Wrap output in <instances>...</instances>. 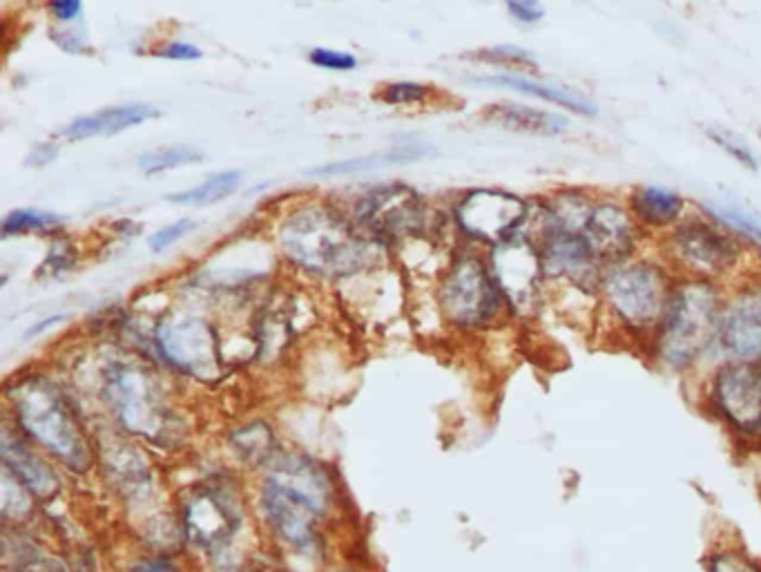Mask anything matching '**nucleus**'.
I'll use <instances>...</instances> for the list:
<instances>
[{
	"label": "nucleus",
	"mask_w": 761,
	"mask_h": 572,
	"mask_svg": "<svg viewBox=\"0 0 761 572\" xmlns=\"http://www.w3.org/2000/svg\"><path fill=\"white\" fill-rule=\"evenodd\" d=\"M726 289L715 282L677 278L643 356L663 374L699 378L717 365V333Z\"/></svg>",
	"instance_id": "nucleus-1"
},
{
	"label": "nucleus",
	"mask_w": 761,
	"mask_h": 572,
	"mask_svg": "<svg viewBox=\"0 0 761 572\" xmlns=\"http://www.w3.org/2000/svg\"><path fill=\"white\" fill-rule=\"evenodd\" d=\"M674 282L677 275L654 242L630 260L605 266L599 280V331L643 354Z\"/></svg>",
	"instance_id": "nucleus-2"
},
{
	"label": "nucleus",
	"mask_w": 761,
	"mask_h": 572,
	"mask_svg": "<svg viewBox=\"0 0 761 572\" xmlns=\"http://www.w3.org/2000/svg\"><path fill=\"white\" fill-rule=\"evenodd\" d=\"M654 246L677 278L715 282L724 289L761 269L755 244L703 211H692Z\"/></svg>",
	"instance_id": "nucleus-3"
},
{
	"label": "nucleus",
	"mask_w": 761,
	"mask_h": 572,
	"mask_svg": "<svg viewBox=\"0 0 761 572\" xmlns=\"http://www.w3.org/2000/svg\"><path fill=\"white\" fill-rule=\"evenodd\" d=\"M329 501V483L315 463L293 456L266 476L262 510L279 541L293 550H311L317 543V519Z\"/></svg>",
	"instance_id": "nucleus-4"
},
{
	"label": "nucleus",
	"mask_w": 761,
	"mask_h": 572,
	"mask_svg": "<svg viewBox=\"0 0 761 572\" xmlns=\"http://www.w3.org/2000/svg\"><path fill=\"white\" fill-rule=\"evenodd\" d=\"M279 242L295 264L324 275L358 271L369 262L371 253L342 217L324 208H302L293 213L282 224Z\"/></svg>",
	"instance_id": "nucleus-5"
},
{
	"label": "nucleus",
	"mask_w": 761,
	"mask_h": 572,
	"mask_svg": "<svg viewBox=\"0 0 761 572\" xmlns=\"http://www.w3.org/2000/svg\"><path fill=\"white\" fill-rule=\"evenodd\" d=\"M697 385L703 412L739 445L755 450L761 443V360H719Z\"/></svg>",
	"instance_id": "nucleus-6"
},
{
	"label": "nucleus",
	"mask_w": 761,
	"mask_h": 572,
	"mask_svg": "<svg viewBox=\"0 0 761 572\" xmlns=\"http://www.w3.org/2000/svg\"><path fill=\"white\" fill-rule=\"evenodd\" d=\"M16 418L45 450L59 456L74 470H83L90 461L88 445L79 425L67 409L61 394L43 378H27L12 392Z\"/></svg>",
	"instance_id": "nucleus-7"
},
{
	"label": "nucleus",
	"mask_w": 761,
	"mask_h": 572,
	"mask_svg": "<svg viewBox=\"0 0 761 572\" xmlns=\"http://www.w3.org/2000/svg\"><path fill=\"white\" fill-rule=\"evenodd\" d=\"M440 307L460 329H485L512 316L487 257L476 251L460 253L449 264L440 286Z\"/></svg>",
	"instance_id": "nucleus-8"
},
{
	"label": "nucleus",
	"mask_w": 761,
	"mask_h": 572,
	"mask_svg": "<svg viewBox=\"0 0 761 572\" xmlns=\"http://www.w3.org/2000/svg\"><path fill=\"white\" fill-rule=\"evenodd\" d=\"M487 262L500 293L505 295L509 313L523 320L541 316L545 304H549V284L532 237L516 235L491 246Z\"/></svg>",
	"instance_id": "nucleus-9"
},
{
	"label": "nucleus",
	"mask_w": 761,
	"mask_h": 572,
	"mask_svg": "<svg viewBox=\"0 0 761 572\" xmlns=\"http://www.w3.org/2000/svg\"><path fill=\"white\" fill-rule=\"evenodd\" d=\"M534 202L505 190L478 188L462 195L456 222L469 240L496 246L516 235H529Z\"/></svg>",
	"instance_id": "nucleus-10"
},
{
	"label": "nucleus",
	"mask_w": 761,
	"mask_h": 572,
	"mask_svg": "<svg viewBox=\"0 0 761 572\" xmlns=\"http://www.w3.org/2000/svg\"><path fill=\"white\" fill-rule=\"evenodd\" d=\"M105 398L128 432L157 438L166 427V409L154 380L130 362H110L105 369Z\"/></svg>",
	"instance_id": "nucleus-11"
},
{
	"label": "nucleus",
	"mask_w": 761,
	"mask_h": 572,
	"mask_svg": "<svg viewBox=\"0 0 761 572\" xmlns=\"http://www.w3.org/2000/svg\"><path fill=\"white\" fill-rule=\"evenodd\" d=\"M532 240L541 253L549 293L581 291L599 295V280L605 266L583 233L549 228L536 233Z\"/></svg>",
	"instance_id": "nucleus-12"
},
{
	"label": "nucleus",
	"mask_w": 761,
	"mask_h": 572,
	"mask_svg": "<svg viewBox=\"0 0 761 572\" xmlns=\"http://www.w3.org/2000/svg\"><path fill=\"white\" fill-rule=\"evenodd\" d=\"M719 360H761V269L726 289L717 333Z\"/></svg>",
	"instance_id": "nucleus-13"
},
{
	"label": "nucleus",
	"mask_w": 761,
	"mask_h": 572,
	"mask_svg": "<svg viewBox=\"0 0 761 572\" xmlns=\"http://www.w3.org/2000/svg\"><path fill=\"white\" fill-rule=\"evenodd\" d=\"M581 233L603 266L630 260L652 244L650 237L641 231L637 219L632 217L625 199L601 193L596 197Z\"/></svg>",
	"instance_id": "nucleus-14"
},
{
	"label": "nucleus",
	"mask_w": 761,
	"mask_h": 572,
	"mask_svg": "<svg viewBox=\"0 0 761 572\" xmlns=\"http://www.w3.org/2000/svg\"><path fill=\"white\" fill-rule=\"evenodd\" d=\"M157 342L163 356L190 376L213 378L219 371L215 329L204 320L172 318L161 322Z\"/></svg>",
	"instance_id": "nucleus-15"
},
{
	"label": "nucleus",
	"mask_w": 761,
	"mask_h": 572,
	"mask_svg": "<svg viewBox=\"0 0 761 572\" xmlns=\"http://www.w3.org/2000/svg\"><path fill=\"white\" fill-rule=\"evenodd\" d=\"M355 219L373 235H409L422 226V206L409 188H382L362 199L355 208Z\"/></svg>",
	"instance_id": "nucleus-16"
},
{
	"label": "nucleus",
	"mask_w": 761,
	"mask_h": 572,
	"mask_svg": "<svg viewBox=\"0 0 761 572\" xmlns=\"http://www.w3.org/2000/svg\"><path fill=\"white\" fill-rule=\"evenodd\" d=\"M623 199L628 204L632 217L641 226V231L652 242H657L659 237L670 233L674 226H679L692 213L688 199L666 186H634Z\"/></svg>",
	"instance_id": "nucleus-17"
},
{
	"label": "nucleus",
	"mask_w": 761,
	"mask_h": 572,
	"mask_svg": "<svg viewBox=\"0 0 761 572\" xmlns=\"http://www.w3.org/2000/svg\"><path fill=\"white\" fill-rule=\"evenodd\" d=\"M186 535L201 548H219L237 528V517L230 505L217 492L201 490L186 503L183 510Z\"/></svg>",
	"instance_id": "nucleus-18"
},
{
	"label": "nucleus",
	"mask_w": 761,
	"mask_h": 572,
	"mask_svg": "<svg viewBox=\"0 0 761 572\" xmlns=\"http://www.w3.org/2000/svg\"><path fill=\"white\" fill-rule=\"evenodd\" d=\"M474 81L527 94V97L552 103V106L570 110L574 114H581V117H596V114H599V106H596V103L587 97V94H583L581 90L567 88V85L543 83V81L529 79V76H525V74H509V72L507 74H496V76H483V79H474Z\"/></svg>",
	"instance_id": "nucleus-19"
},
{
	"label": "nucleus",
	"mask_w": 761,
	"mask_h": 572,
	"mask_svg": "<svg viewBox=\"0 0 761 572\" xmlns=\"http://www.w3.org/2000/svg\"><path fill=\"white\" fill-rule=\"evenodd\" d=\"M154 117H159V110L146 106V103H128V106L103 108L99 112L85 114V117L74 119L72 123L59 132L67 141H83L92 137H112L119 132L146 123Z\"/></svg>",
	"instance_id": "nucleus-20"
},
{
	"label": "nucleus",
	"mask_w": 761,
	"mask_h": 572,
	"mask_svg": "<svg viewBox=\"0 0 761 572\" xmlns=\"http://www.w3.org/2000/svg\"><path fill=\"white\" fill-rule=\"evenodd\" d=\"M483 119L491 126L503 130L523 132V135H538V137H556L570 130V119L565 114L552 110H541L523 103H494L483 110Z\"/></svg>",
	"instance_id": "nucleus-21"
},
{
	"label": "nucleus",
	"mask_w": 761,
	"mask_h": 572,
	"mask_svg": "<svg viewBox=\"0 0 761 572\" xmlns=\"http://www.w3.org/2000/svg\"><path fill=\"white\" fill-rule=\"evenodd\" d=\"M3 461L7 470L32 492V497L47 501L59 492V476L52 467L38 459L21 438L9 432H3Z\"/></svg>",
	"instance_id": "nucleus-22"
},
{
	"label": "nucleus",
	"mask_w": 761,
	"mask_h": 572,
	"mask_svg": "<svg viewBox=\"0 0 761 572\" xmlns=\"http://www.w3.org/2000/svg\"><path fill=\"white\" fill-rule=\"evenodd\" d=\"M427 155H431V148L422 146V143H400V146L382 150V152H378V155H366V157L346 159V161H331V164H326V166L308 168L306 175H311V177L353 175V173H364V170H373V168L409 164V161H418Z\"/></svg>",
	"instance_id": "nucleus-23"
},
{
	"label": "nucleus",
	"mask_w": 761,
	"mask_h": 572,
	"mask_svg": "<svg viewBox=\"0 0 761 572\" xmlns=\"http://www.w3.org/2000/svg\"><path fill=\"white\" fill-rule=\"evenodd\" d=\"M244 175L239 170H221L217 175H210L199 186L183 190V193L170 195L168 202L181 204V206H210L217 204L221 199L235 195L239 186H242Z\"/></svg>",
	"instance_id": "nucleus-24"
},
{
	"label": "nucleus",
	"mask_w": 761,
	"mask_h": 572,
	"mask_svg": "<svg viewBox=\"0 0 761 572\" xmlns=\"http://www.w3.org/2000/svg\"><path fill=\"white\" fill-rule=\"evenodd\" d=\"M703 572H761V559L737 541H719L703 557Z\"/></svg>",
	"instance_id": "nucleus-25"
},
{
	"label": "nucleus",
	"mask_w": 761,
	"mask_h": 572,
	"mask_svg": "<svg viewBox=\"0 0 761 572\" xmlns=\"http://www.w3.org/2000/svg\"><path fill=\"white\" fill-rule=\"evenodd\" d=\"M703 213H708L710 217H715L717 222L726 224L732 231L739 233L741 237H746L750 244L761 246V217L746 211L744 206L737 204H708L706 208H701Z\"/></svg>",
	"instance_id": "nucleus-26"
},
{
	"label": "nucleus",
	"mask_w": 761,
	"mask_h": 572,
	"mask_svg": "<svg viewBox=\"0 0 761 572\" xmlns=\"http://www.w3.org/2000/svg\"><path fill=\"white\" fill-rule=\"evenodd\" d=\"M230 441H233V450L239 454V459H244L250 465L264 463L273 450L271 427H266L264 423H255L239 429Z\"/></svg>",
	"instance_id": "nucleus-27"
},
{
	"label": "nucleus",
	"mask_w": 761,
	"mask_h": 572,
	"mask_svg": "<svg viewBox=\"0 0 761 572\" xmlns=\"http://www.w3.org/2000/svg\"><path fill=\"white\" fill-rule=\"evenodd\" d=\"M469 59L480 61V63L496 65V68L514 70V74H518V72H536L538 70V61L534 59V54L523 50V47H518V45L483 47V50L471 52Z\"/></svg>",
	"instance_id": "nucleus-28"
},
{
	"label": "nucleus",
	"mask_w": 761,
	"mask_h": 572,
	"mask_svg": "<svg viewBox=\"0 0 761 572\" xmlns=\"http://www.w3.org/2000/svg\"><path fill=\"white\" fill-rule=\"evenodd\" d=\"M703 132H706V137L715 143L717 148H721L728 157L735 159L739 166L748 168L750 173H757L759 166H761L759 157H757V152L750 148V143L744 137L737 135V132L724 128V126H710Z\"/></svg>",
	"instance_id": "nucleus-29"
},
{
	"label": "nucleus",
	"mask_w": 761,
	"mask_h": 572,
	"mask_svg": "<svg viewBox=\"0 0 761 572\" xmlns=\"http://www.w3.org/2000/svg\"><path fill=\"white\" fill-rule=\"evenodd\" d=\"M201 157L204 155H201V152L195 148L175 146V148L146 152V155H141L137 159V166L146 175H157V173H166V170H172V168L195 164V161H201Z\"/></svg>",
	"instance_id": "nucleus-30"
},
{
	"label": "nucleus",
	"mask_w": 761,
	"mask_h": 572,
	"mask_svg": "<svg viewBox=\"0 0 761 572\" xmlns=\"http://www.w3.org/2000/svg\"><path fill=\"white\" fill-rule=\"evenodd\" d=\"M61 224V217L54 213L32 211V208H21V211H12L3 219V235H25V233H41L47 228H54Z\"/></svg>",
	"instance_id": "nucleus-31"
},
{
	"label": "nucleus",
	"mask_w": 761,
	"mask_h": 572,
	"mask_svg": "<svg viewBox=\"0 0 761 572\" xmlns=\"http://www.w3.org/2000/svg\"><path fill=\"white\" fill-rule=\"evenodd\" d=\"M30 490L16 479V476L5 467V483H3V514L16 519H23L27 512L32 510L30 503Z\"/></svg>",
	"instance_id": "nucleus-32"
},
{
	"label": "nucleus",
	"mask_w": 761,
	"mask_h": 572,
	"mask_svg": "<svg viewBox=\"0 0 761 572\" xmlns=\"http://www.w3.org/2000/svg\"><path fill=\"white\" fill-rule=\"evenodd\" d=\"M110 463H112L110 467L114 470L117 481L123 483L128 492L139 490L141 483L146 481V463L139 459V454L125 450L114 456Z\"/></svg>",
	"instance_id": "nucleus-33"
},
{
	"label": "nucleus",
	"mask_w": 761,
	"mask_h": 572,
	"mask_svg": "<svg viewBox=\"0 0 761 572\" xmlns=\"http://www.w3.org/2000/svg\"><path fill=\"white\" fill-rule=\"evenodd\" d=\"M429 92L431 90L422 83H411V81L389 83L387 88L380 90V101L387 103V106H418V103H422L429 97Z\"/></svg>",
	"instance_id": "nucleus-34"
},
{
	"label": "nucleus",
	"mask_w": 761,
	"mask_h": 572,
	"mask_svg": "<svg viewBox=\"0 0 761 572\" xmlns=\"http://www.w3.org/2000/svg\"><path fill=\"white\" fill-rule=\"evenodd\" d=\"M308 61H311L315 68L331 72H351L358 68V59H355L353 54L329 50V47H315V50L308 54Z\"/></svg>",
	"instance_id": "nucleus-35"
},
{
	"label": "nucleus",
	"mask_w": 761,
	"mask_h": 572,
	"mask_svg": "<svg viewBox=\"0 0 761 572\" xmlns=\"http://www.w3.org/2000/svg\"><path fill=\"white\" fill-rule=\"evenodd\" d=\"M509 16L520 25H536L545 18V7L541 0H505Z\"/></svg>",
	"instance_id": "nucleus-36"
},
{
	"label": "nucleus",
	"mask_w": 761,
	"mask_h": 572,
	"mask_svg": "<svg viewBox=\"0 0 761 572\" xmlns=\"http://www.w3.org/2000/svg\"><path fill=\"white\" fill-rule=\"evenodd\" d=\"M190 228H192V222H190V219H179V222L170 224V226H166V228H161L159 233H154V235L150 237V249H152L154 253L166 251L168 246H172L177 240H181V237L186 235V233L190 231Z\"/></svg>",
	"instance_id": "nucleus-37"
},
{
	"label": "nucleus",
	"mask_w": 761,
	"mask_h": 572,
	"mask_svg": "<svg viewBox=\"0 0 761 572\" xmlns=\"http://www.w3.org/2000/svg\"><path fill=\"white\" fill-rule=\"evenodd\" d=\"M16 572H65V568L59 564V561L47 559L41 555H32L30 557H21L18 559Z\"/></svg>",
	"instance_id": "nucleus-38"
},
{
	"label": "nucleus",
	"mask_w": 761,
	"mask_h": 572,
	"mask_svg": "<svg viewBox=\"0 0 761 572\" xmlns=\"http://www.w3.org/2000/svg\"><path fill=\"white\" fill-rule=\"evenodd\" d=\"M157 56H161V59H168V61H197V59H201V50L195 45H188V43H170L166 47H161Z\"/></svg>",
	"instance_id": "nucleus-39"
},
{
	"label": "nucleus",
	"mask_w": 761,
	"mask_h": 572,
	"mask_svg": "<svg viewBox=\"0 0 761 572\" xmlns=\"http://www.w3.org/2000/svg\"><path fill=\"white\" fill-rule=\"evenodd\" d=\"M83 0H50V12L61 23H72L81 16Z\"/></svg>",
	"instance_id": "nucleus-40"
},
{
	"label": "nucleus",
	"mask_w": 761,
	"mask_h": 572,
	"mask_svg": "<svg viewBox=\"0 0 761 572\" xmlns=\"http://www.w3.org/2000/svg\"><path fill=\"white\" fill-rule=\"evenodd\" d=\"M132 572H179V568L168 559H150L143 561Z\"/></svg>",
	"instance_id": "nucleus-41"
},
{
	"label": "nucleus",
	"mask_w": 761,
	"mask_h": 572,
	"mask_svg": "<svg viewBox=\"0 0 761 572\" xmlns=\"http://www.w3.org/2000/svg\"><path fill=\"white\" fill-rule=\"evenodd\" d=\"M56 157V148L50 146V143H41V146H36V150L30 155V166H45L50 164V161Z\"/></svg>",
	"instance_id": "nucleus-42"
},
{
	"label": "nucleus",
	"mask_w": 761,
	"mask_h": 572,
	"mask_svg": "<svg viewBox=\"0 0 761 572\" xmlns=\"http://www.w3.org/2000/svg\"><path fill=\"white\" fill-rule=\"evenodd\" d=\"M65 316H54V318H47V320H43L41 324H34V327L30 329V331H27V338H34V336H38V333H43L45 329H50V327H54V324L56 322H61Z\"/></svg>",
	"instance_id": "nucleus-43"
},
{
	"label": "nucleus",
	"mask_w": 761,
	"mask_h": 572,
	"mask_svg": "<svg viewBox=\"0 0 761 572\" xmlns=\"http://www.w3.org/2000/svg\"><path fill=\"white\" fill-rule=\"evenodd\" d=\"M753 452H755V456H757V461H759V472H761V443L755 447Z\"/></svg>",
	"instance_id": "nucleus-44"
},
{
	"label": "nucleus",
	"mask_w": 761,
	"mask_h": 572,
	"mask_svg": "<svg viewBox=\"0 0 761 572\" xmlns=\"http://www.w3.org/2000/svg\"><path fill=\"white\" fill-rule=\"evenodd\" d=\"M253 572H279V570H253Z\"/></svg>",
	"instance_id": "nucleus-45"
}]
</instances>
